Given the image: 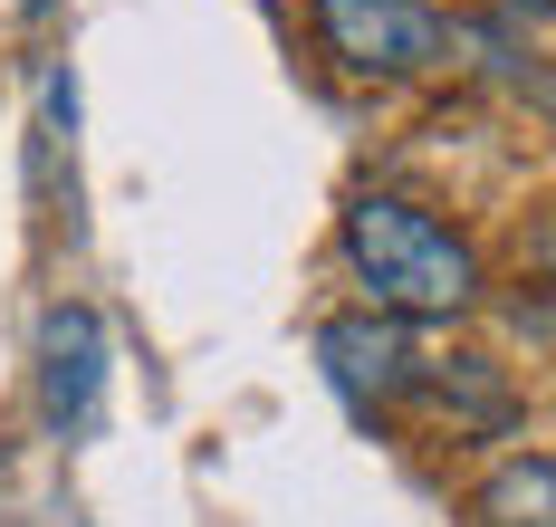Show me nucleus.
Returning a JSON list of instances; mask_svg holds the SVG:
<instances>
[{"label": "nucleus", "instance_id": "20e7f679", "mask_svg": "<svg viewBox=\"0 0 556 527\" xmlns=\"http://www.w3.org/2000/svg\"><path fill=\"white\" fill-rule=\"evenodd\" d=\"M106 403V326H97V307H49L39 317V422L49 432H87Z\"/></svg>", "mask_w": 556, "mask_h": 527}, {"label": "nucleus", "instance_id": "0eeeda50", "mask_svg": "<svg viewBox=\"0 0 556 527\" xmlns=\"http://www.w3.org/2000/svg\"><path fill=\"white\" fill-rule=\"evenodd\" d=\"M29 10H49V0H29Z\"/></svg>", "mask_w": 556, "mask_h": 527}, {"label": "nucleus", "instance_id": "f257e3e1", "mask_svg": "<svg viewBox=\"0 0 556 527\" xmlns=\"http://www.w3.org/2000/svg\"><path fill=\"white\" fill-rule=\"evenodd\" d=\"M336 249H345L365 307H375V317H403V326H451V317H470L480 288H490L470 231L442 221L432 202H413V192H384V182L345 202Z\"/></svg>", "mask_w": 556, "mask_h": 527}, {"label": "nucleus", "instance_id": "423d86ee", "mask_svg": "<svg viewBox=\"0 0 556 527\" xmlns=\"http://www.w3.org/2000/svg\"><path fill=\"white\" fill-rule=\"evenodd\" d=\"M508 10H556V0H508Z\"/></svg>", "mask_w": 556, "mask_h": 527}, {"label": "nucleus", "instance_id": "f03ea898", "mask_svg": "<svg viewBox=\"0 0 556 527\" xmlns=\"http://www.w3.org/2000/svg\"><path fill=\"white\" fill-rule=\"evenodd\" d=\"M307 29L365 87H413L460 49V20H442L432 0H307Z\"/></svg>", "mask_w": 556, "mask_h": 527}, {"label": "nucleus", "instance_id": "7ed1b4c3", "mask_svg": "<svg viewBox=\"0 0 556 527\" xmlns=\"http://www.w3.org/2000/svg\"><path fill=\"white\" fill-rule=\"evenodd\" d=\"M317 364H327V384L355 412L422 403V384H432V355L413 346V326H403V317H375V307L327 317V326H317Z\"/></svg>", "mask_w": 556, "mask_h": 527}, {"label": "nucleus", "instance_id": "39448f33", "mask_svg": "<svg viewBox=\"0 0 556 527\" xmlns=\"http://www.w3.org/2000/svg\"><path fill=\"white\" fill-rule=\"evenodd\" d=\"M470 527H556V451H518L470 489Z\"/></svg>", "mask_w": 556, "mask_h": 527}]
</instances>
